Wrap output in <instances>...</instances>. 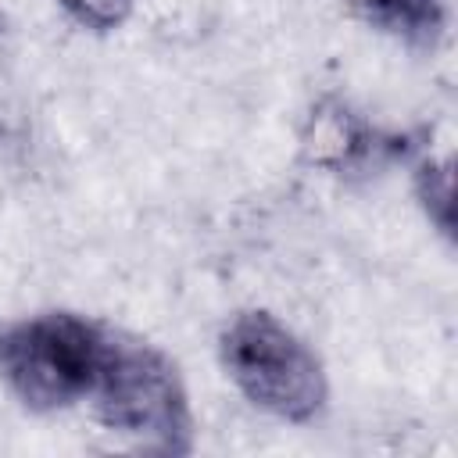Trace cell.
<instances>
[{"label": "cell", "mask_w": 458, "mask_h": 458, "mask_svg": "<svg viewBox=\"0 0 458 458\" xmlns=\"http://www.w3.org/2000/svg\"><path fill=\"white\" fill-rule=\"evenodd\" d=\"M390 147L394 143H383L379 132L369 129L365 122H358L347 107H322L311 118L308 150L326 168H354V165H361V161H369Z\"/></svg>", "instance_id": "277c9868"}, {"label": "cell", "mask_w": 458, "mask_h": 458, "mask_svg": "<svg viewBox=\"0 0 458 458\" xmlns=\"http://www.w3.org/2000/svg\"><path fill=\"white\" fill-rule=\"evenodd\" d=\"M111 329L72 311H47L0 329V376L36 411L86 401Z\"/></svg>", "instance_id": "6da1fadb"}, {"label": "cell", "mask_w": 458, "mask_h": 458, "mask_svg": "<svg viewBox=\"0 0 458 458\" xmlns=\"http://www.w3.org/2000/svg\"><path fill=\"white\" fill-rule=\"evenodd\" d=\"M89 397L107 429H118L154 451H190L193 422L186 390L175 365L157 347L111 333Z\"/></svg>", "instance_id": "7a4b0ae2"}, {"label": "cell", "mask_w": 458, "mask_h": 458, "mask_svg": "<svg viewBox=\"0 0 458 458\" xmlns=\"http://www.w3.org/2000/svg\"><path fill=\"white\" fill-rule=\"evenodd\" d=\"M79 25L93 29V32H111L118 29L129 14L136 0H57Z\"/></svg>", "instance_id": "8992f818"}, {"label": "cell", "mask_w": 458, "mask_h": 458, "mask_svg": "<svg viewBox=\"0 0 458 458\" xmlns=\"http://www.w3.org/2000/svg\"><path fill=\"white\" fill-rule=\"evenodd\" d=\"M369 21L379 29L404 36L408 43H433L444 25L440 0H354Z\"/></svg>", "instance_id": "5b68a950"}, {"label": "cell", "mask_w": 458, "mask_h": 458, "mask_svg": "<svg viewBox=\"0 0 458 458\" xmlns=\"http://www.w3.org/2000/svg\"><path fill=\"white\" fill-rule=\"evenodd\" d=\"M419 197H422L426 211L437 208V211H433L437 225H440L444 233H451V179H447L444 168H437V165H429V161L419 165Z\"/></svg>", "instance_id": "52a82bcc"}, {"label": "cell", "mask_w": 458, "mask_h": 458, "mask_svg": "<svg viewBox=\"0 0 458 458\" xmlns=\"http://www.w3.org/2000/svg\"><path fill=\"white\" fill-rule=\"evenodd\" d=\"M222 365L250 404L286 422H308L326 404L318 358L268 311H243L225 326Z\"/></svg>", "instance_id": "3957f363"}]
</instances>
